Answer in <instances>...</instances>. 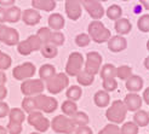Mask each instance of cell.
<instances>
[{
	"label": "cell",
	"mask_w": 149,
	"mask_h": 134,
	"mask_svg": "<svg viewBox=\"0 0 149 134\" xmlns=\"http://www.w3.org/2000/svg\"><path fill=\"white\" fill-rule=\"evenodd\" d=\"M88 36L90 39L93 40L96 44H104L108 42V40L111 38L110 30L106 28L101 21H92L87 28Z\"/></svg>",
	"instance_id": "cell-1"
},
{
	"label": "cell",
	"mask_w": 149,
	"mask_h": 134,
	"mask_svg": "<svg viewBox=\"0 0 149 134\" xmlns=\"http://www.w3.org/2000/svg\"><path fill=\"white\" fill-rule=\"evenodd\" d=\"M126 114H127V109H126L125 104L123 100H114L111 105L106 111V117L110 123L120 124L124 122Z\"/></svg>",
	"instance_id": "cell-2"
},
{
	"label": "cell",
	"mask_w": 149,
	"mask_h": 134,
	"mask_svg": "<svg viewBox=\"0 0 149 134\" xmlns=\"http://www.w3.org/2000/svg\"><path fill=\"white\" fill-rule=\"evenodd\" d=\"M50 127L55 133L59 134H73L75 132L77 126L74 124L72 118L65 115H57L52 118V122L50 123Z\"/></svg>",
	"instance_id": "cell-3"
},
{
	"label": "cell",
	"mask_w": 149,
	"mask_h": 134,
	"mask_svg": "<svg viewBox=\"0 0 149 134\" xmlns=\"http://www.w3.org/2000/svg\"><path fill=\"white\" fill-rule=\"evenodd\" d=\"M69 86V79L65 73H58L54 77L46 81L45 88L51 94H58Z\"/></svg>",
	"instance_id": "cell-4"
},
{
	"label": "cell",
	"mask_w": 149,
	"mask_h": 134,
	"mask_svg": "<svg viewBox=\"0 0 149 134\" xmlns=\"http://www.w3.org/2000/svg\"><path fill=\"white\" fill-rule=\"evenodd\" d=\"M34 103H35V110L42 111L45 114H52L58 108V102L56 98L45 94H38L34 95Z\"/></svg>",
	"instance_id": "cell-5"
},
{
	"label": "cell",
	"mask_w": 149,
	"mask_h": 134,
	"mask_svg": "<svg viewBox=\"0 0 149 134\" xmlns=\"http://www.w3.org/2000/svg\"><path fill=\"white\" fill-rule=\"evenodd\" d=\"M45 89V84L40 79H28L26 81H22L21 92L26 97H34L41 94Z\"/></svg>",
	"instance_id": "cell-6"
},
{
	"label": "cell",
	"mask_w": 149,
	"mask_h": 134,
	"mask_svg": "<svg viewBox=\"0 0 149 134\" xmlns=\"http://www.w3.org/2000/svg\"><path fill=\"white\" fill-rule=\"evenodd\" d=\"M42 44L36 35H29L23 41H19L17 45V51L22 56H29L32 52L40 51Z\"/></svg>",
	"instance_id": "cell-7"
},
{
	"label": "cell",
	"mask_w": 149,
	"mask_h": 134,
	"mask_svg": "<svg viewBox=\"0 0 149 134\" xmlns=\"http://www.w3.org/2000/svg\"><path fill=\"white\" fill-rule=\"evenodd\" d=\"M27 121L32 127H34L36 129V132H39V133H45L50 128V123H51L49 121V118H46L42 115L41 111H38V110L29 113L28 117H27Z\"/></svg>",
	"instance_id": "cell-8"
},
{
	"label": "cell",
	"mask_w": 149,
	"mask_h": 134,
	"mask_svg": "<svg viewBox=\"0 0 149 134\" xmlns=\"http://www.w3.org/2000/svg\"><path fill=\"white\" fill-rule=\"evenodd\" d=\"M84 66V57L79 52H72L65 64V74L68 76H77Z\"/></svg>",
	"instance_id": "cell-9"
},
{
	"label": "cell",
	"mask_w": 149,
	"mask_h": 134,
	"mask_svg": "<svg viewBox=\"0 0 149 134\" xmlns=\"http://www.w3.org/2000/svg\"><path fill=\"white\" fill-rule=\"evenodd\" d=\"M36 71L35 65L31 62H26L23 64H19L15 66L12 70V76L17 81H26L28 79H32Z\"/></svg>",
	"instance_id": "cell-10"
},
{
	"label": "cell",
	"mask_w": 149,
	"mask_h": 134,
	"mask_svg": "<svg viewBox=\"0 0 149 134\" xmlns=\"http://www.w3.org/2000/svg\"><path fill=\"white\" fill-rule=\"evenodd\" d=\"M0 42H3L7 46H15L19 42V34L15 28L9 26L0 24Z\"/></svg>",
	"instance_id": "cell-11"
},
{
	"label": "cell",
	"mask_w": 149,
	"mask_h": 134,
	"mask_svg": "<svg viewBox=\"0 0 149 134\" xmlns=\"http://www.w3.org/2000/svg\"><path fill=\"white\" fill-rule=\"evenodd\" d=\"M101 64H102V56L96 51L88 52L86 55V62H85V71L90 75L95 76L100 73L101 69Z\"/></svg>",
	"instance_id": "cell-12"
},
{
	"label": "cell",
	"mask_w": 149,
	"mask_h": 134,
	"mask_svg": "<svg viewBox=\"0 0 149 134\" xmlns=\"http://www.w3.org/2000/svg\"><path fill=\"white\" fill-rule=\"evenodd\" d=\"M81 5L84 6V9L87 11V13L91 16V18H93L95 21H98L100 18H102L104 16V9L101 5L100 1L97 0H83Z\"/></svg>",
	"instance_id": "cell-13"
},
{
	"label": "cell",
	"mask_w": 149,
	"mask_h": 134,
	"mask_svg": "<svg viewBox=\"0 0 149 134\" xmlns=\"http://www.w3.org/2000/svg\"><path fill=\"white\" fill-rule=\"evenodd\" d=\"M65 13L72 21H78L81 17L83 9H81V0H65Z\"/></svg>",
	"instance_id": "cell-14"
},
{
	"label": "cell",
	"mask_w": 149,
	"mask_h": 134,
	"mask_svg": "<svg viewBox=\"0 0 149 134\" xmlns=\"http://www.w3.org/2000/svg\"><path fill=\"white\" fill-rule=\"evenodd\" d=\"M127 111H138L142 106V97L137 93H129L125 97V99L123 100Z\"/></svg>",
	"instance_id": "cell-15"
},
{
	"label": "cell",
	"mask_w": 149,
	"mask_h": 134,
	"mask_svg": "<svg viewBox=\"0 0 149 134\" xmlns=\"http://www.w3.org/2000/svg\"><path fill=\"white\" fill-rule=\"evenodd\" d=\"M126 47H127V41H126V39L123 35L111 36L108 40V48L109 51L114 52V53H118V52L126 50Z\"/></svg>",
	"instance_id": "cell-16"
},
{
	"label": "cell",
	"mask_w": 149,
	"mask_h": 134,
	"mask_svg": "<svg viewBox=\"0 0 149 134\" xmlns=\"http://www.w3.org/2000/svg\"><path fill=\"white\" fill-rule=\"evenodd\" d=\"M21 19L27 26H36L41 21V15L34 9H27L22 12Z\"/></svg>",
	"instance_id": "cell-17"
},
{
	"label": "cell",
	"mask_w": 149,
	"mask_h": 134,
	"mask_svg": "<svg viewBox=\"0 0 149 134\" xmlns=\"http://www.w3.org/2000/svg\"><path fill=\"white\" fill-rule=\"evenodd\" d=\"M144 81L143 79L138 75H131L127 80H126V89L130 91V93H137L143 88Z\"/></svg>",
	"instance_id": "cell-18"
},
{
	"label": "cell",
	"mask_w": 149,
	"mask_h": 134,
	"mask_svg": "<svg viewBox=\"0 0 149 134\" xmlns=\"http://www.w3.org/2000/svg\"><path fill=\"white\" fill-rule=\"evenodd\" d=\"M32 6L34 10H41L51 12L56 9V0H32Z\"/></svg>",
	"instance_id": "cell-19"
},
{
	"label": "cell",
	"mask_w": 149,
	"mask_h": 134,
	"mask_svg": "<svg viewBox=\"0 0 149 134\" xmlns=\"http://www.w3.org/2000/svg\"><path fill=\"white\" fill-rule=\"evenodd\" d=\"M47 23H49V28L51 30L58 32L59 29H62L65 24V19L62 15L59 13H52L50 15V17L47 18Z\"/></svg>",
	"instance_id": "cell-20"
},
{
	"label": "cell",
	"mask_w": 149,
	"mask_h": 134,
	"mask_svg": "<svg viewBox=\"0 0 149 134\" xmlns=\"http://www.w3.org/2000/svg\"><path fill=\"white\" fill-rule=\"evenodd\" d=\"M22 17V11L18 6H11L9 9H6V15H5V22L9 23H17Z\"/></svg>",
	"instance_id": "cell-21"
},
{
	"label": "cell",
	"mask_w": 149,
	"mask_h": 134,
	"mask_svg": "<svg viewBox=\"0 0 149 134\" xmlns=\"http://www.w3.org/2000/svg\"><path fill=\"white\" fill-rule=\"evenodd\" d=\"M114 28H115V32L118 33V35H126L131 32L132 26L127 18H119L118 21H115Z\"/></svg>",
	"instance_id": "cell-22"
},
{
	"label": "cell",
	"mask_w": 149,
	"mask_h": 134,
	"mask_svg": "<svg viewBox=\"0 0 149 134\" xmlns=\"http://www.w3.org/2000/svg\"><path fill=\"white\" fill-rule=\"evenodd\" d=\"M26 120V113L19 108H13L10 109L9 113V122L10 123H17L22 124Z\"/></svg>",
	"instance_id": "cell-23"
},
{
	"label": "cell",
	"mask_w": 149,
	"mask_h": 134,
	"mask_svg": "<svg viewBox=\"0 0 149 134\" xmlns=\"http://www.w3.org/2000/svg\"><path fill=\"white\" fill-rule=\"evenodd\" d=\"M93 102L95 104L97 105L98 108H106L109 105V102H110V95L108 92L103 91H97L95 93V97H93Z\"/></svg>",
	"instance_id": "cell-24"
},
{
	"label": "cell",
	"mask_w": 149,
	"mask_h": 134,
	"mask_svg": "<svg viewBox=\"0 0 149 134\" xmlns=\"http://www.w3.org/2000/svg\"><path fill=\"white\" fill-rule=\"evenodd\" d=\"M56 74H57L56 68L52 64H44L39 69V76H40V80H42V81L50 80L51 77H54Z\"/></svg>",
	"instance_id": "cell-25"
},
{
	"label": "cell",
	"mask_w": 149,
	"mask_h": 134,
	"mask_svg": "<svg viewBox=\"0 0 149 134\" xmlns=\"http://www.w3.org/2000/svg\"><path fill=\"white\" fill-rule=\"evenodd\" d=\"M72 121L74 122V124L77 127H81V126H87L88 122H90V118H88L87 114L84 113V111H77L73 116H70Z\"/></svg>",
	"instance_id": "cell-26"
},
{
	"label": "cell",
	"mask_w": 149,
	"mask_h": 134,
	"mask_svg": "<svg viewBox=\"0 0 149 134\" xmlns=\"http://www.w3.org/2000/svg\"><path fill=\"white\" fill-rule=\"evenodd\" d=\"M133 123H136L138 127H146L149 123V115L144 110H138L133 115Z\"/></svg>",
	"instance_id": "cell-27"
},
{
	"label": "cell",
	"mask_w": 149,
	"mask_h": 134,
	"mask_svg": "<svg viewBox=\"0 0 149 134\" xmlns=\"http://www.w3.org/2000/svg\"><path fill=\"white\" fill-rule=\"evenodd\" d=\"M67 98L68 100H72V102H77L81 98V95H83V91H81V87L79 86H75V85H72L68 87L67 89Z\"/></svg>",
	"instance_id": "cell-28"
},
{
	"label": "cell",
	"mask_w": 149,
	"mask_h": 134,
	"mask_svg": "<svg viewBox=\"0 0 149 134\" xmlns=\"http://www.w3.org/2000/svg\"><path fill=\"white\" fill-rule=\"evenodd\" d=\"M61 109H62V113L63 115L65 116H73L74 114L78 111V105L75 104V102H72V100H65L62 103V105H61Z\"/></svg>",
	"instance_id": "cell-29"
},
{
	"label": "cell",
	"mask_w": 149,
	"mask_h": 134,
	"mask_svg": "<svg viewBox=\"0 0 149 134\" xmlns=\"http://www.w3.org/2000/svg\"><path fill=\"white\" fill-rule=\"evenodd\" d=\"M107 15V17L111 21H118L119 18H121V15H123V10L119 5H110L107 11L104 12Z\"/></svg>",
	"instance_id": "cell-30"
},
{
	"label": "cell",
	"mask_w": 149,
	"mask_h": 134,
	"mask_svg": "<svg viewBox=\"0 0 149 134\" xmlns=\"http://www.w3.org/2000/svg\"><path fill=\"white\" fill-rule=\"evenodd\" d=\"M116 76V68L113 64H104L101 69V79L106 80V79H111Z\"/></svg>",
	"instance_id": "cell-31"
},
{
	"label": "cell",
	"mask_w": 149,
	"mask_h": 134,
	"mask_svg": "<svg viewBox=\"0 0 149 134\" xmlns=\"http://www.w3.org/2000/svg\"><path fill=\"white\" fill-rule=\"evenodd\" d=\"M77 81H78V84L81 85V86H90L91 84H93L95 76L90 75V74H87L85 70H83L77 75Z\"/></svg>",
	"instance_id": "cell-32"
},
{
	"label": "cell",
	"mask_w": 149,
	"mask_h": 134,
	"mask_svg": "<svg viewBox=\"0 0 149 134\" xmlns=\"http://www.w3.org/2000/svg\"><path fill=\"white\" fill-rule=\"evenodd\" d=\"M51 34H52V30H51L50 28H47V27H42V28L39 29L38 33H36L35 35L40 39V41H41V44H42V46H44V45H49V44H50Z\"/></svg>",
	"instance_id": "cell-33"
},
{
	"label": "cell",
	"mask_w": 149,
	"mask_h": 134,
	"mask_svg": "<svg viewBox=\"0 0 149 134\" xmlns=\"http://www.w3.org/2000/svg\"><path fill=\"white\" fill-rule=\"evenodd\" d=\"M40 52H41V55L42 57H45V58H55L57 55H58V50L56 46H54V45H44V46L40 48Z\"/></svg>",
	"instance_id": "cell-34"
},
{
	"label": "cell",
	"mask_w": 149,
	"mask_h": 134,
	"mask_svg": "<svg viewBox=\"0 0 149 134\" xmlns=\"http://www.w3.org/2000/svg\"><path fill=\"white\" fill-rule=\"evenodd\" d=\"M132 75V68L129 65H121L116 68V77L120 80H127Z\"/></svg>",
	"instance_id": "cell-35"
},
{
	"label": "cell",
	"mask_w": 149,
	"mask_h": 134,
	"mask_svg": "<svg viewBox=\"0 0 149 134\" xmlns=\"http://www.w3.org/2000/svg\"><path fill=\"white\" fill-rule=\"evenodd\" d=\"M138 126L133 122H126L120 128V134H138Z\"/></svg>",
	"instance_id": "cell-36"
},
{
	"label": "cell",
	"mask_w": 149,
	"mask_h": 134,
	"mask_svg": "<svg viewBox=\"0 0 149 134\" xmlns=\"http://www.w3.org/2000/svg\"><path fill=\"white\" fill-rule=\"evenodd\" d=\"M22 110L27 114L32 113V111H35V103H34L33 97H26V98L22 100Z\"/></svg>",
	"instance_id": "cell-37"
},
{
	"label": "cell",
	"mask_w": 149,
	"mask_h": 134,
	"mask_svg": "<svg viewBox=\"0 0 149 134\" xmlns=\"http://www.w3.org/2000/svg\"><path fill=\"white\" fill-rule=\"evenodd\" d=\"M11 64H12V59H11V57L7 55V53H5V52H3V51H0V70H7L11 66Z\"/></svg>",
	"instance_id": "cell-38"
},
{
	"label": "cell",
	"mask_w": 149,
	"mask_h": 134,
	"mask_svg": "<svg viewBox=\"0 0 149 134\" xmlns=\"http://www.w3.org/2000/svg\"><path fill=\"white\" fill-rule=\"evenodd\" d=\"M137 27L142 33H149V15H143L137 21Z\"/></svg>",
	"instance_id": "cell-39"
},
{
	"label": "cell",
	"mask_w": 149,
	"mask_h": 134,
	"mask_svg": "<svg viewBox=\"0 0 149 134\" xmlns=\"http://www.w3.org/2000/svg\"><path fill=\"white\" fill-rule=\"evenodd\" d=\"M64 35L59 32H52L51 38H50V44L54 46H61L64 44Z\"/></svg>",
	"instance_id": "cell-40"
},
{
	"label": "cell",
	"mask_w": 149,
	"mask_h": 134,
	"mask_svg": "<svg viewBox=\"0 0 149 134\" xmlns=\"http://www.w3.org/2000/svg\"><path fill=\"white\" fill-rule=\"evenodd\" d=\"M102 86H103V88H104V91L109 93V92H114L115 89L118 88V82H116L115 77L106 79V80H103Z\"/></svg>",
	"instance_id": "cell-41"
},
{
	"label": "cell",
	"mask_w": 149,
	"mask_h": 134,
	"mask_svg": "<svg viewBox=\"0 0 149 134\" xmlns=\"http://www.w3.org/2000/svg\"><path fill=\"white\" fill-rule=\"evenodd\" d=\"M98 134H120V128H119L118 124L109 123L104 128H102L98 132Z\"/></svg>",
	"instance_id": "cell-42"
},
{
	"label": "cell",
	"mask_w": 149,
	"mask_h": 134,
	"mask_svg": "<svg viewBox=\"0 0 149 134\" xmlns=\"http://www.w3.org/2000/svg\"><path fill=\"white\" fill-rule=\"evenodd\" d=\"M90 41H91L90 36H88L87 34H85V33L78 34L77 38H75V44L78 45L79 47H85V46H87V45L90 44Z\"/></svg>",
	"instance_id": "cell-43"
},
{
	"label": "cell",
	"mask_w": 149,
	"mask_h": 134,
	"mask_svg": "<svg viewBox=\"0 0 149 134\" xmlns=\"http://www.w3.org/2000/svg\"><path fill=\"white\" fill-rule=\"evenodd\" d=\"M7 133L9 134H21L22 133V124H17V123H7Z\"/></svg>",
	"instance_id": "cell-44"
},
{
	"label": "cell",
	"mask_w": 149,
	"mask_h": 134,
	"mask_svg": "<svg viewBox=\"0 0 149 134\" xmlns=\"http://www.w3.org/2000/svg\"><path fill=\"white\" fill-rule=\"evenodd\" d=\"M9 113H10L9 104L5 103V102H0V118L9 116Z\"/></svg>",
	"instance_id": "cell-45"
},
{
	"label": "cell",
	"mask_w": 149,
	"mask_h": 134,
	"mask_svg": "<svg viewBox=\"0 0 149 134\" xmlns=\"http://www.w3.org/2000/svg\"><path fill=\"white\" fill-rule=\"evenodd\" d=\"M74 134H92V129L87 126H81V127H77Z\"/></svg>",
	"instance_id": "cell-46"
},
{
	"label": "cell",
	"mask_w": 149,
	"mask_h": 134,
	"mask_svg": "<svg viewBox=\"0 0 149 134\" xmlns=\"http://www.w3.org/2000/svg\"><path fill=\"white\" fill-rule=\"evenodd\" d=\"M7 97V88L5 87V85L0 86V102H4V99Z\"/></svg>",
	"instance_id": "cell-47"
},
{
	"label": "cell",
	"mask_w": 149,
	"mask_h": 134,
	"mask_svg": "<svg viewBox=\"0 0 149 134\" xmlns=\"http://www.w3.org/2000/svg\"><path fill=\"white\" fill-rule=\"evenodd\" d=\"M15 1L16 0H0V6L1 7H5V6H13V4H15Z\"/></svg>",
	"instance_id": "cell-48"
},
{
	"label": "cell",
	"mask_w": 149,
	"mask_h": 134,
	"mask_svg": "<svg viewBox=\"0 0 149 134\" xmlns=\"http://www.w3.org/2000/svg\"><path fill=\"white\" fill-rule=\"evenodd\" d=\"M5 15H6V9L0 6V24H3L5 22Z\"/></svg>",
	"instance_id": "cell-49"
},
{
	"label": "cell",
	"mask_w": 149,
	"mask_h": 134,
	"mask_svg": "<svg viewBox=\"0 0 149 134\" xmlns=\"http://www.w3.org/2000/svg\"><path fill=\"white\" fill-rule=\"evenodd\" d=\"M6 81H7V77L5 75V73L0 70V86L1 85H5L6 84Z\"/></svg>",
	"instance_id": "cell-50"
},
{
	"label": "cell",
	"mask_w": 149,
	"mask_h": 134,
	"mask_svg": "<svg viewBox=\"0 0 149 134\" xmlns=\"http://www.w3.org/2000/svg\"><path fill=\"white\" fill-rule=\"evenodd\" d=\"M143 100L146 102V104H148L149 105V87L144 89V92H143Z\"/></svg>",
	"instance_id": "cell-51"
},
{
	"label": "cell",
	"mask_w": 149,
	"mask_h": 134,
	"mask_svg": "<svg viewBox=\"0 0 149 134\" xmlns=\"http://www.w3.org/2000/svg\"><path fill=\"white\" fill-rule=\"evenodd\" d=\"M139 3L143 5L146 10H149V0H139Z\"/></svg>",
	"instance_id": "cell-52"
},
{
	"label": "cell",
	"mask_w": 149,
	"mask_h": 134,
	"mask_svg": "<svg viewBox=\"0 0 149 134\" xmlns=\"http://www.w3.org/2000/svg\"><path fill=\"white\" fill-rule=\"evenodd\" d=\"M0 134H9V133H7L6 127H4V126H0Z\"/></svg>",
	"instance_id": "cell-53"
},
{
	"label": "cell",
	"mask_w": 149,
	"mask_h": 134,
	"mask_svg": "<svg viewBox=\"0 0 149 134\" xmlns=\"http://www.w3.org/2000/svg\"><path fill=\"white\" fill-rule=\"evenodd\" d=\"M144 66H146V69L149 70V57H147V58L144 59Z\"/></svg>",
	"instance_id": "cell-54"
},
{
	"label": "cell",
	"mask_w": 149,
	"mask_h": 134,
	"mask_svg": "<svg viewBox=\"0 0 149 134\" xmlns=\"http://www.w3.org/2000/svg\"><path fill=\"white\" fill-rule=\"evenodd\" d=\"M147 50H148V51H149V40H148V41H147Z\"/></svg>",
	"instance_id": "cell-55"
},
{
	"label": "cell",
	"mask_w": 149,
	"mask_h": 134,
	"mask_svg": "<svg viewBox=\"0 0 149 134\" xmlns=\"http://www.w3.org/2000/svg\"><path fill=\"white\" fill-rule=\"evenodd\" d=\"M31 134H41V133H39V132H33V133H31Z\"/></svg>",
	"instance_id": "cell-56"
},
{
	"label": "cell",
	"mask_w": 149,
	"mask_h": 134,
	"mask_svg": "<svg viewBox=\"0 0 149 134\" xmlns=\"http://www.w3.org/2000/svg\"><path fill=\"white\" fill-rule=\"evenodd\" d=\"M97 1H100V3H101V1H103V3H104V1H108V0H97Z\"/></svg>",
	"instance_id": "cell-57"
},
{
	"label": "cell",
	"mask_w": 149,
	"mask_h": 134,
	"mask_svg": "<svg viewBox=\"0 0 149 134\" xmlns=\"http://www.w3.org/2000/svg\"><path fill=\"white\" fill-rule=\"evenodd\" d=\"M123 1H129V0H123Z\"/></svg>",
	"instance_id": "cell-58"
},
{
	"label": "cell",
	"mask_w": 149,
	"mask_h": 134,
	"mask_svg": "<svg viewBox=\"0 0 149 134\" xmlns=\"http://www.w3.org/2000/svg\"><path fill=\"white\" fill-rule=\"evenodd\" d=\"M148 115H149V114H148Z\"/></svg>",
	"instance_id": "cell-59"
}]
</instances>
